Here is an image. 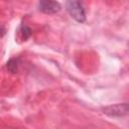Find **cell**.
I'll return each mask as SVG.
<instances>
[{
	"label": "cell",
	"mask_w": 129,
	"mask_h": 129,
	"mask_svg": "<svg viewBox=\"0 0 129 129\" xmlns=\"http://www.w3.org/2000/svg\"><path fill=\"white\" fill-rule=\"evenodd\" d=\"M37 7L39 9V11L45 13V14H54L57 13L61 6L58 2L56 1H48V0H43V1H39L37 4Z\"/></svg>",
	"instance_id": "obj_3"
},
{
	"label": "cell",
	"mask_w": 129,
	"mask_h": 129,
	"mask_svg": "<svg viewBox=\"0 0 129 129\" xmlns=\"http://www.w3.org/2000/svg\"><path fill=\"white\" fill-rule=\"evenodd\" d=\"M102 112L109 117H122L127 115L128 113V104L122 103V104L110 105L102 108Z\"/></svg>",
	"instance_id": "obj_2"
},
{
	"label": "cell",
	"mask_w": 129,
	"mask_h": 129,
	"mask_svg": "<svg viewBox=\"0 0 129 129\" xmlns=\"http://www.w3.org/2000/svg\"><path fill=\"white\" fill-rule=\"evenodd\" d=\"M20 29H21V34H22V36H23V38H24L25 40L28 39V38L31 36V29H30L27 25L22 24Z\"/></svg>",
	"instance_id": "obj_5"
},
{
	"label": "cell",
	"mask_w": 129,
	"mask_h": 129,
	"mask_svg": "<svg viewBox=\"0 0 129 129\" xmlns=\"http://www.w3.org/2000/svg\"><path fill=\"white\" fill-rule=\"evenodd\" d=\"M66 8L69 14L78 22L83 23L86 21V10L84 7L83 2L81 1H67Z\"/></svg>",
	"instance_id": "obj_1"
},
{
	"label": "cell",
	"mask_w": 129,
	"mask_h": 129,
	"mask_svg": "<svg viewBox=\"0 0 129 129\" xmlns=\"http://www.w3.org/2000/svg\"><path fill=\"white\" fill-rule=\"evenodd\" d=\"M19 63H20V60L18 58H10L6 63L7 71L11 74H16L18 72Z\"/></svg>",
	"instance_id": "obj_4"
}]
</instances>
